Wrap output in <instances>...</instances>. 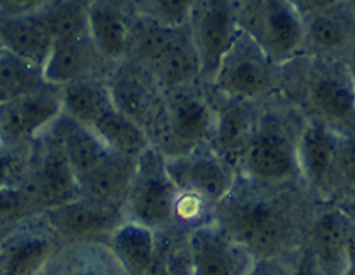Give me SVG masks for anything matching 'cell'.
I'll use <instances>...</instances> for the list:
<instances>
[{"label":"cell","mask_w":355,"mask_h":275,"mask_svg":"<svg viewBox=\"0 0 355 275\" xmlns=\"http://www.w3.org/2000/svg\"><path fill=\"white\" fill-rule=\"evenodd\" d=\"M65 242L46 213L31 215L3 233L0 275H39Z\"/></svg>","instance_id":"7a4b0ae2"},{"label":"cell","mask_w":355,"mask_h":275,"mask_svg":"<svg viewBox=\"0 0 355 275\" xmlns=\"http://www.w3.org/2000/svg\"><path fill=\"white\" fill-rule=\"evenodd\" d=\"M39 275H131L104 239L67 242Z\"/></svg>","instance_id":"ba28073f"},{"label":"cell","mask_w":355,"mask_h":275,"mask_svg":"<svg viewBox=\"0 0 355 275\" xmlns=\"http://www.w3.org/2000/svg\"><path fill=\"white\" fill-rule=\"evenodd\" d=\"M177 195L174 186L157 173L135 176L125 202L126 220L155 231L173 224Z\"/></svg>","instance_id":"52a82bcc"},{"label":"cell","mask_w":355,"mask_h":275,"mask_svg":"<svg viewBox=\"0 0 355 275\" xmlns=\"http://www.w3.org/2000/svg\"><path fill=\"white\" fill-rule=\"evenodd\" d=\"M190 231L177 225L155 231V247L147 275H194L189 251Z\"/></svg>","instance_id":"4fadbf2b"},{"label":"cell","mask_w":355,"mask_h":275,"mask_svg":"<svg viewBox=\"0 0 355 275\" xmlns=\"http://www.w3.org/2000/svg\"><path fill=\"white\" fill-rule=\"evenodd\" d=\"M270 30L272 39L282 49L291 48L299 39V26L293 17L283 10L272 12Z\"/></svg>","instance_id":"f1b7e54d"},{"label":"cell","mask_w":355,"mask_h":275,"mask_svg":"<svg viewBox=\"0 0 355 275\" xmlns=\"http://www.w3.org/2000/svg\"><path fill=\"white\" fill-rule=\"evenodd\" d=\"M189 184L202 195L212 209L227 197L228 182L223 170L216 163L198 162L189 173Z\"/></svg>","instance_id":"44dd1931"},{"label":"cell","mask_w":355,"mask_h":275,"mask_svg":"<svg viewBox=\"0 0 355 275\" xmlns=\"http://www.w3.org/2000/svg\"><path fill=\"white\" fill-rule=\"evenodd\" d=\"M62 146L78 182L110 156L103 142L83 129L66 130Z\"/></svg>","instance_id":"9a60e30c"},{"label":"cell","mask_w":355,"mask_h":275,"mask_svg":"<svg viewBox=\"0 0 355 275\" xmlns=\"http://www.w3.org/2000/svg\"><path fill=\"white\" fill-rule=\"evenodd\" d=\"M1 237H2V233L0 232V240H1Z\"/></svg>","instance_id":"f35d334b"},{"label":"cell","mask_w":355,"mask_h":275,"mask_svg":"<svg viewBox=\"0 0 355 275\" xmlns=\"http://www.w3.org/2000/svg\"><path fill=\"white\" fill-rule=\"evenodd\" d=\"M36 213L39 211L21 186L0 188V232L2 235Z\"/></svg>","instance_id":"cb8c5ba5"},{"label":"cell","mask_w":355,"mask_h":275,"mask_svg":"<svg viewBox=\"0 0 355 275\" xmlns=\"http://www.w3.org/2000/svg\"><path fill=\"white\" fill-rule=\"evenodd\" d=\"M313 39L321 45L332 46L337 45L341 40L339 28L331 20L325 18L317 19L311 27Z\"/></svg>","instance_id":"e575fe53"},{"label":"cell","mask_w":355,"mask_h":275,"mask_svg":"<svg viewBox=\"0 0 355 275\" xmlns=\"http://www.w3.org/2000/svg\"><path fill=\"white\" fill-rule=\"evenodd\" d=\"M41 76L37 65L8 50L0 53V91L9 98L33 93Z\"/></svg>","instance_id":"2e32d148"},{"label":"cell","mask_w":355,"mask_h":275,"mask_svg":"<svg viewBox=\"0 0 355 275\" xmlns=\"http://www.w3.org/2000/svg\"><path fill=\"white\" fill-rule=\"evenodd\" d=\"M189 242L194 275H246L254 262L214 222L192 230Z\"/></svg>","instance_id":"8992f818"},{"label":"cell","mask_w":355,"mask_h":275,"mask_svg":"<svg viewBox=\"0 0 355 275\" xmlns=\"http://www.w3.org/2000/svg\"><path fill=\"white\" fill-rule=\"evenodd\" d=\"M112 99L116 112L135 123L147 112V91L135 78L128 77L117 80L112 88Z\"/></svg>","instance_id":"603a6c76"},{"label":"cell","mask_w":355,"mask_h":275,"mask_svg":"<svg viewBox=\"0 0 355 275\" xmlns=\"http://www.w3.org/2000/svg\"><path fill=\"white\" fill-rule=\"evenodd\" d=\"M291 154L287 145L277 137L263 138L253 148L250 164L259 176L277 179L291 168Z\"/></svg>","instance_id":"d6986e66"},{"label":"cell","mask_w":355,"mask_h":275,"mask_svg":"<svg viewBox=\"0 0 355 275\" xmlns=\"http://www.w3.org/2000/svg\"><path fill=\"white\" fill-rule=\"evenodd\" d=\"M206 125L205 109L198 104L190 103L180 107L175 118L178 134L185 138H194L201 134Z\"/></svg>","instance_id":"f546056e"},{"label":"cell","mask_w":355,"mask_h":275,"mask_svg":"<svg viewBox=\"0 0 355 275\" xmlns=\"http://www.w3.org/2000/svg\"><path fill=\"white\" fill-rule=\"evenodd\" d=\"M46 213L53 229L66 242L83 239L106 240L126 220L125 207L83 197Z\"/></svg>","instance_id":"277c9868"},{"label":"cell","mask_w":355,"mask_h":275,"mask_svg":"<svg viewBox=\"0 0 355 275\" xmlns=\"http://www.w3.org/2000/svg\"><path fill=\"white\" fill-rule=\"evenodd\" d=\"M290 275H324L306 239L290 259Z\"/></svg>","instance_id":"d6a6232c"},{"label":"cell","mask_w":355,"mask_h":275,"mask_svg":"<svg viewBox=\"0 0 355 275\" xmlns=\"http://www.w3.org/2000/svg\"><path fill=\"white\" fill-rule=\"evenodd\" d=\"M97 46L110 56L121 55L128 46V30L123 21L105 8H94L88 17Z\"/></svg>","instance_id":"e0dca14e"},{"label":"cell","mask_w":355,"mask_h":275,"mask_svg":"<svg viewBox=\"0 0 355 275\" xmlns=\"http://www.w3.org/2000/svg\"><path fill=\"white\" fill-rule=\"evenodd\" d=\"M133 167L122 157H107L79 182L81 197L125 207L135 178Z\"/></svg>","instance_id":"30bf717a"},{"label":"cell","mask_w":355,"mask_h":275,"mask_svg":"<svg viewBox=\"0 0 355 275\" xmlns=\"http://www.w3.org/2000/svg\"><path fill=\"white\" fill-rule=\"evenodd\" d=\"M85 63V53L79 41L53 46L44 62L43 78L53 85L69 83L80 73Z\"/></svg>","instance_id":"ac0fdd59"},{"label":"cell","mask_w":355,"mask_h":275,"mask_svg":"<svg viewBox=\"0 0 355 275\" xmlns=\"http://www.w3.org/2000/svg\"><path fill=\"white\" fill-rule=\"evenodd\" d=\"M306 242L324 275L354 272V218L347 209L336 205L315 209Z\"/></svg>","instance_id":"3957f363"},{"label":"cell","mask_w":355,"mask_h":275,"mask_svg":"<svg viewBox=\"0 0 355 275\" xmlns=\"http://www.w3.org/2000/svg\"><path fill=\"white\" fill-rule=\"evenodd\" d=\"M315 208L281 198L226 197L212 222L253 261L290 259L304 242Z\"/></svg>","instance_id":"6da1fadb"},{"label":"cell","mask_w":355,"mask_h":275,"mask_svg":"<svg viewBox=\"0 0 355 275\" xmlns=\"http://www.w3.org/2000/svg\"><path fill=\"white\" fill-rule=\"evenodd\" d=\"M230 30L227 15L220 11L210 12L202 25V39L211 55H218L226 50Z\"/></svg>","instance_id":"484cf974"},{"label":"cell","mask_w":355,"mask_h":275,"mask_svg":"<svg viewBox=\"0 0 355 275\" xmlns=\"http://www.w3.org/2000/svg\"><path fill=\"white\" fill-rule=\"evenodd\" d=\"M95 131L101 140L126 157L137 156L145 146L144 134L122 114L106 109L94 122Z\"/></svg>","instance_id":"5bb4252c"},{"label":"cell","mask_w":355,"mask_h":275,"mask_svg":"<svg viewBox=\"0 0 355 275\" xmlns=\"http://www.w3.org/2000/svg\"><path fill=\"white\" fill-rule=\"evenodd\" d=\"M61 109V100L51 91H36L0 106V132L9 142L25 140L46 125Z\"/></svg>","instance_id":"9c48e42d"},{"label":"cell","mask_w":355,"mask_h":275,"mask_svg":"<svg viewBox=\"0 0 355 275\" xmlns=\"http://www.w3.org/2000/svg\"><path fill=\"white\" fill-rule=\"evenodd\" d=\"M28 170L24 154L17 151H0V188L21 186Z\"/></svg>","instance_id":"4316f807"},{"label":"cell","mask_w":355,"mask_h":275,"mask_svg":"<svg viewBox=\"0 0 355 275\" xmlns=\"http://www.w3.org/2000/svg\"><path fill=\"white\" fill-rule=\"evenodd\" d=\"M162 9L171 17H179L185 9L186 2L184 1H161Z\"/></svg>","instance_id":"8d00e7d4"},{"label":"cell","mask_w":355,"mask_h":275,"mask_svg":"<svg viewBox=\"0 0 355 275\" xmlns=\"http://www.w3.org/2000/svg\"><path fill=\"white\" fill-rule=\"evenodd\" d=\"M176 40L173 35L167 31L154 28L146 30L141 34L139 37V47L146 56L159 62L168 51L172 48Z\"/></svg>","instance_id":"1f68e13d"},{"label":"cell","mask_w":355,"mask_h":275,"mask_svg":"<svg viewBox=\"0 0 355 275\" xmlns=\"http://www.w3.org/2000/svg\"><path fill=\"white\" fill-rule=\"evenodd\" d=\"M22 188L39 213H46L81 198L80 186L62 150L49 151L33 172L28 170Z\"/></svg>","instance_id":"5b68a950"},{"label":"cell","mask_w":355,"mask_h":275,"mask_svg":"<svg viewBox=\"0 0 355 275\" xmlns=\"http://www.w3.org/2000/svg\"><path fill=\"white\" fill-rule=\"evenodd\" d=\"M290 259L254 261L246 275H290Z\"/></svg>","instance_id":"d590c367"},{"label":"cell","mask_w":355,"mask_h":275,"mask_svg":"<svg viewBox=\"0 0 355 275\" xmlns=\"http://www.w3.org/2000/svg\"><path fill=\"white\" fill-rule=\"evenodd\" d=\"M158 65L164 80L169 83H176L188 73L189 59L186 51L176 40L172 48L158 62Z\"/></svg>","instance_id":"4dcf8cb0"},{"label":"cell","mask_w":355,"mask_h":275,"mask_svg":"<svg viewBox=\"0 0 355 275\" xmlns=\"http://www.w3.org/2000/svg\"><path fill=\"white\" fill-rule=\"evenodd\" d=\"M63 103L75 118L85 122H94L106 110L100 91L87 83L69 85L63 94Z\"/></svg>","instance_id":"7402d4cb"},{"label":"cell","mask_w":355,"mask_h":275,"mask_svg":"<svg viewBox=\"0 0 355 275\" xmlns=\"http://www.w3.org/2000/svg\"><path fill=\"white\" fill-rule=\"evenodd\" d=\"M0 40L8 52L36 65L46 62L53 46L42 19L15 17L3 21Z\"/></svg>","instance_id":"8fae6325"},{"label":"cell","mask_w":355,"mask_h":275,"mask_svg":"<svg viewBox=\"0 0 355 275\" xmlns=\"http://www.w3.org/2000/svg\"><path fill=\"white\" fill-rule=\"evenodd\" d=\"M307 164L316 184L322 186L331 166V145L322 132L312 130L305 141Z\"/></svg>","instance_id":"d4e9b609"},{"label":"cell","mask_w":355,"mask_h":275,"mask_svg":"<svg viewBox=\"0 0 355 275\" xmlns=\"http://www.w3.org/2000/svg\"><path fill=\"white\" fill-rule=\"evenodd\" d=\"M106 242L130 274L147 275L154 253L153 230L125 220L111 232Z\"/></svg>","instance_id":"7c38bea8"},{"label":"cell","mask_w":355,"mask_h":275,"mask_svg":"<svg viewBox=\"0 0 355 275\" xmlns=\"http://www.w3.org/2000/svg\"><path fill=\"white\" fill-rule=\"evenodd\" d=\"M345 275H354V272H351V273L345 274Z\"/></svg>","instance_id":"74e56055"},{"label":"cell","mask_w":355,"mask_h":275,"mask_svg":"<svg viewBox=\"0 0 355 275\" xmlns=\"http://www.w3.org/2000/svg\"><path fill=\"white\" fill-rule=\"evenodd\" d=\"M316 97L323 109L333 116H344L352 107L349 93L335 82H322L317 88Z\"/></svg>","instance_id":"83f0119b"},{"label":"cell","mask_w":355,"mask_h":275,"mask_svg":"<svg viewBox=\"0 0 355 275\" xmlns=\"http://www.w3.org/2000/svg\"><path fill=\"white\" fill-rule=\"evenodd\" d=\"M231 79L234 87L245 93L258 91L264 84L261 72L249 63H243L234 69Z\"/></svg>","instance_id":"836d02e7"},{"label":"cell","mask_w":355,"mask_h":275,"mask_svg":"<svg viewBox=\"0 0 355 275\" xmlns=\"http://www.w3.org/2000/svg\"><path fill=\"white\" fill-rule=\"evenodd\" d=\"M53 39V45L78 42L87 26V17L78 6H60L42 18Z\"/></svg>","instance_id":"ffe728a7"},{"label":"cell","mask_w":355,"mask_h":275,"mask_svg":"<svg viewBox=\"0 0 355 275\" xmlns=\"http://www.w3.org/2000/svg\"><path fill=\"white\" fill-rule=\"evenodd\" d=\"M1 52H2V50H1V49H0V53H1Z\"/></svg>","instance_id":"ab89813d"}]
</instances>
